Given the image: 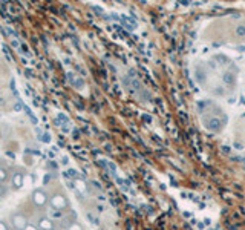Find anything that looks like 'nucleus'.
I'll use <instances>...</instances> for the list:
<instances>
[{"mask_svg": "<svg viewBox=\"0 0 245 230\" xmlns=\"http://www.w3.org/2000/svg\"><path fill=\"white\" fill-rule=\"evenodd\" d=\"M204 71H199L198 80L202 83L205 90L214 92L216 95H227L233 90L236 81V72L231 66V61L220 58L216 61L214 58L207 61Z\"/></svg>", "mask_w": 245, "mask_h": 230, "instance_id": "nucleus-1", "label": "nucleus"}, {"mask_svg": "<svg viewBox=\"0 0 245 230\" xmlns=\"http://www.w3.org/2000/svg\"><path fill=\"white\" fill-rule=\"evenodd\" d=\"M12 225L17 230H23L24 227H26V219H24V216H21V215H14L12 216Z\"/></svg>", "mask_w": 245, "mask_h": 230, "instance_id": "nucleus-2", "label": "nucleus"}, {"mask_svg": "<svg viewBox=\"0 0 245 230\" xmlns=\"http://www.w3.org/2000/svg\"><path fill=\"white\" fill-rule=\"evenodd\" d=\"M46 201H47V198H46V195H44L41 190H38V192L34 193V202H35V204L43 205V204H46Z\"/></svg>", "mask_w": 245, "mask_h": 230, "instance_id": "nucleus-3", "label": "nucleus"}, {"mask_svg": "<svg viewBox=\"0 0 245 230\" xmlns=\"http://www.w3.org/2000/svg\"><path fill=\"white\" fill-rule=\"evenodd\" d=\"M21 181H23V175H21V173H15V175H14L15 187H20V186H21Z\"/></svg>", "mask_w": 245, "mask_h": 230, "instance_id": "nucleus-4", "label": "nucleus"}, {"mask_svg": "<svg viewBox=\"0 0 245 230\" xmlns=\"http://www.w3.org/2000/svg\"><path fill=\"white\" fill-rule=\"evenodd\" d=\"M5 176H6V175H5V170H2V169H0V178H2V179H3Z\"/></svg>", "mask_w": 245, "mask_h": 230, "instance_id": "nucleus-5", "label": "nucleus"}]
</instances>
